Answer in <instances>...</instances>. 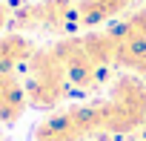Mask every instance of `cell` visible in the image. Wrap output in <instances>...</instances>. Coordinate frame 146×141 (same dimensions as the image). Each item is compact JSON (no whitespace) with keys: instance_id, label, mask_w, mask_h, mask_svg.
Here are the masks:
<instances>
[{"instance_id":"1","label":"cell","mask_w":146,"mask_h":141,"mask_svg":"<svg viewBox=\"0 0 146 141\" xmlns=\"http://www.w3.org/2000/svg\"><path fill=\"white\" fill-rule=\"evenodd\" d=\"M100 135H132L146 127V81L135 72H123L112 81L109 98L95 101Z\"/></svg>"},{"instance_id":"11","label":"cell","mask_w":146,"mask_h":141,"mask_svg":"<svg viewBox=\"0 0 146 141\" xmlns=\"http://www.w3.org/2000/svg\"><path fill=\"white\" fill-rule=\"evenodd\" d=\"M6 23H12V12H9V6L0 0V32L6 29Z\"/></svg>"},{"instance_id":"2","label":"cell","mask_w":146,"mask_h":141,"mask_svg":"<svg viewBox=\"0 0 146 141\" xmlns=\"http://www.w3.org/2000/svg\"><path fill=\"white\" fill-rule=\"evenodd\" d=\"M23 87H26V98H29V107L35 109H43V112H52L57 109L69 92H72V84H69V75L57 58V52L52 46H43L32 55V60L23 66Z\"/></svg>"},{"instance_id":"6","label":"cell","mask_w":146,"mask_h":141,"mask_svg":"<svg viewBox=\"0 0 146 141\" xmlns=\"http://www.w3.org/2000/svg\"><path fill=\"white\" fill-rule=\"evenodd\" d=\"M26 107H29V98H26L23 78H17V72L0 75V124H6V127L17 124Z\"/></svg>"},{"instance_id":"3","label":"cell","mask_w":146,"mask_h":141,"mask_svg":"<svg viewBox=\"0 0 146 141\" xmlns=\"http://www.w3.org/2000/svg\"><path fill=\"white\" fill-rule=\"evenodd\" d=\"M95 135H100V127H98V112L92 101V104H75L46 115L35 127L32 141H89Z\"/></svg>"},{"instance_id":"10","label":"cell","mask_w":146,"mask_h":141,"mask_svg":"<svg viewBox=\"0 0 146 141\" xmlns=\"http://www.w3.org/2000/svg\"><path fill=\"white\" fill-rule=\"evenodd\" d=\"M115 38H117L115 66H120V69H126V72H135L137 75L140 69H143V63H146V38H132V35H115Z\"/></svg>"},{"instance_id":"12","label":"cell","mask_w":146,"mask_h":141,"mask_svg":"<svg viewBox=\"0 0 146 141\" xmlns=\"http://www.w3.org/2000/svg\"><path fill=\"white\" fill-rule=\"evenodd\" d=\"M137 75H140V78L146 81V63H143V69H140V72H137Z\"/></svg>"},{"instance_id":"8","label":"cell","mask_w":146,"mask_h":141,"mask_svg":"<svg viewBox=\"0 0 146 141\" xmlns=\"http://www.w3.org/2000/svg\"><path fill=\"white\" fill-rule=\"evenodd\" d=\"M129 6H132V0H78V26L98 29L120 17Z\"/></svg>"},{"instance_id":"4","label":"cell","mask_w":146,"mask_h":141,"mask_svg":"<svg viewBox=\"0 0 146 141\" xmlns=\"http://www.w3.org/2000/svg\"><path fill=\"white\" fill-rule=\"evenodd\" d=\"M12 23L20 32L60 35L78 26V0H35L12 12Z\"/></svg>"},{"instance_id":"5","label":"cell","mask_w":146,"mask_h":141,"mask_svg":"<svg viewBox=\"0 0 146 141\" xmlns=\"http://www.w3.org/2000/svg\"><path fill=\"white\" fill-rule=\"evenodd\" d=\"M52 49L57 52V58H60V63H63V69H66L72 89H80V92L98 89V84H100V78H103V69L89 58V52H86V46H83L80 38H75V35L60 38Z\"/></svg>"},{"instance_id":"7","label":"cell","mask_w":146,"mask_h":141,"mask_svg":"<svg viewBox=\"0 0 146 141\" xmlns=\"http://www.w3.org/2000/svg\"><path fill=\"white\" fill-rule=\"evenodd\" d=\"M35 52H37V46H35L23 32L0 35V75L23 69V66L32 60V55H35Z\"/></svg>"},{"instance_id":"9","label":"cell","mask_w":146,"mask_h":141,"mask_svg":"<svg viewBox=\"0 0 146 141\" xmlns=\"http://www.w3.org/2000/svg\"><path fill=\"white\" fill-rule=\"evenodd\" d=\"M80 40H83V46H86V52H89V58L103 69L109 66H115V55H117V38L109 32V29H95V32H86V35H80Z\"/></svg>"},{"instance_id":"13","label":"cell","mask_w":146,"mask_h":141,"mask_svg":"<svg viewBox=\"0 0 146 141\" xmlns=\"http://www.w3.org/2000/svg\"><path fill=\"white\" fill-rule=\"evenodd\" d=\"M140 141H146V138H140Z\"/></svg>"}]
</instances>
